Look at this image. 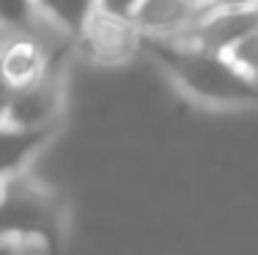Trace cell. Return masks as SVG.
<instances>
[{
    "label": "cell",
    "mask_w": 258,
    "mask_h": 255,
    "mask_svg": "<svg viewBox=\"0 0 258 255\" xmlns=\"http://www.w3.org/2000/svg\"><path fill=\"white\" fill-rule=\"evenodd\" d=\"M55 230V203L41 187L20 176L3 184L0 195V239L41 241Z\"/></svg>",
    "instance_id": "1"
},
{
    "label": "cell",
    "mask_w": 258,
    "mask_h": 255,
    "mask_svg": "<svg viewBox=\"0 0 258 255\" xmlns=\"http://www.w3.org/2000/svg\"><path fill=\"white\" fill-rule=\"evenodd\" d=\"M176 74L181 85L206 102H239L255 96L258 88L250 85L223 55H206L181 47V55L176 60Z\"/></svg>",
    "instance_id": "2"
},
{
    "label": "cell",
    "mask_w": 258,
    "mask_h": 255,
    "mask_svg": "<svg viewBox=\"0 0 258 255\" xmlns=\"http://www.w3.org/2000/svg\"><path fill=\"white\" fill-rule=\"evenodd\" d=\"M258 28V9L253 11H206L195 28L184 39H176V44L187 47L206 55H225L239 39L253 33Z\"/></svg>",
    "instance_id": "3"
},
{
    "label": "cell",
    "mask_w": 258,
    "mask_h": 255,
    "mask_svg": "<svg viewBox=\"0 0 258 255\" xmlns=\"http://www.w3.org/2000/svg\"><path fill=\"white\" fill-rule=\"evenodd\" d=\"M60 110H63V85L55 71H47L41 80L14 91V99L3 121L25 129H47L58 124Z\"/></svg>",
    "instance_id": "4"
},
{
    "label": "cell",
    "mask_w": 258,
    "mask_h": 255,
    "mask_svg": "<svg viewBox=\"0 0 258 255\" xmlns=\"http://www.w3.org/2000/svg\"><path fill=\"white\" fill-rule=\"evenodd\" d=\"M143 36L132 25V20H121V17H107L96 11L88 22H85L83 33L77 36V44L83 47L94 60L99 63H124L140 47Z\"/></svg>",
    "instance_id": "5"
},
{
    "label": "cell",
    "mask_w": 258,
    "mask_h": 255,
    "mask_svg": "<svg viewBox=\"0 0 258 255\" xmlns=\"http://www.w3.org/2000/svg\"><path fill=\"white\" fill-rule=\"evenodd\" d=\"M201 14L204 9H195L184 0H140L132 14V25L140 36L176 41L195 28Z\"/></svg>",
    "instance_id": "6"
},
{
    "label": "cell",
    "mask_w": 258,
    "mask_h": 255,
    "mask_svg": "<svg viewBox=\"0 0 258 255\" xmlns=\"http://www.w3.org/2000/svg\"><path fill=\"white\" fill-rule=\"evenodd\" d=\"M55 126L47 129H25L0 121V181H11L25 176L28 165L41 154V148L52 137Z\"/></svg>",
    "instance_id": "7"
},
{
    "label": "cell",
    "mask_w": 258,
    "mask_h": 255,
    "mask_svg": "<svg viewBox=\"0 0 258 255\" xmlns=\"http://www.w3.org/2000/svg\"><path fill=\"white\" fill-rule=\"evenodd\" d=\"M50 71L44 52L28 36H11L0 41V77L14 88L30 85Z\"/></svg>",
    "instance_id": "8"
},
{
    "label": "cell",
    "mask_w": 258,
    "mask_h": 255,
    "mask_svg": "<svg viewBox=\"0 0 258 255\" xmlns=\"http://www.w3.org/2000/svg\"><path fill=\"white\" fill-rule=\"evenodd\" d=\"M36 9L41 17H47L77 39L85 22L96 14V0H36Z\"/></svg>",
    "instance_id": "9"
},
{
    "label": "cell",
    "mask_w": 258,
    "mask_h": 255,
    "mask_svg": "<svg viewBox=\"0 0 258 255\" xmlns=\"http://www.w3.org/2000/svg\"><path fill=\"white\" fill-rule=\"evenodd\" d=\"M36 17H39L36 0H0V33H3V39L25 36L33 28Z\"/></svg>",
    "instance_id": "10"
},
{
    "label": "cell",
    "mask_w": 258,
    "mask_h": 255,
    "mask_svg": "<svg viewBox=\"0 0 258 255\" xmlns=\"http://www.w3.org/2000/svg\"><path fill=\"white\" fill-rule=\"evenodd\" d=\"M223 58L228 60L250 85L258 88V28L253 33H247L244 39H239Z\"/></svg>",
    "instance_id": "11"
},
{
    "label": "cell",
    "mask_w": 258,
    "mask_h": 255,
    "mask_svg": "<svg viewBox=\"0 0 258 255\" xmlns=\"http://www.w3.org/2000/svg\"><path fill=\"white\" fill-rule=\"evenodd\" d=\"M140 0H96V11L107 17H121V20H132L135 9Z\"/></svg>",
    "instance_id": "12"
},
{
    "label": "cell",
    "mask_w": 258,
    "mask_h": 255,
    "mask_svg": "<svg viewBox=\"0 0 258 255\" xmlns=\"http://www.w3.org/2000/svg\"><path fill=\"white\" fill-rule=\"evenodd\" d=\"M41 241H9L0 239V255H44Z\"/></svg>",
    "instance_id": "13"
},
{
    "label": "cell",
    "mask_w": 258,
    "mask_h": 255,
    "mask_svg": "<svg viewBox=\"0 0 258 255\" xmlns=\"http://www.w3.org/2000/svg\"><path fill=\"white\" fill-rule=\"evenodd\" d=\"M258 0H206V11H253Z\"/></svg>",
    "instance_id": "14"
},
{
    "label": "cell",
    "mask_w": 258,
    "mask_h": 255,
    "mask_svg": "<svg viewBox=\"0 0 258 255\" xmlns=\"http://www.w3.org/2000/svg\"><path fill=\"white\" fill-rule=\"evenodd\" d=\"M14 85L11 82H6L3 77H0V121L6 118V113H9V107H11V99H14Z\"/></svg>",
    "instance_id": "15"
},
{
    "label": "cell",
    "mask_w": 258,
    "mask_h": 255,
    "mask_svg": "<svg viewBox=\"0 0 258 255\" xmlns=\"http://www.w3.org/2000/svg\"><path fill=\"white\" fill-rule=\"evenodd\" d=\"M184 3L195 6V9H206V0H184Z\"/></svg>",
    "instance_id": "16"
},
{
    "label": "cell",
    "mask_w": 258,
    "mask_h": 255,
    "mask_svg": "<svg viewBox=\"0 0 258 255\" xmlns=\"http://www.w3.org/2000/svg\"><path fill=\"white\" fill-rule=\"evenodd\" d=\"M0 195H3V181H0Z\"/></svg>",
    "instance_id": "17"
},
{
    "label": "cell",
    "mask_w": 258,
    "mask_h": 255,
    "mask_svg": "<svg viewBox=\"0 0 258 255\" xmlns=\"http://www.w3.org/2000/svg\"><path fill=\"white\" fill-rule=\"evenodd\" d=\"M0 41H3V33H0Z\"/></svg>",
    "instance_id": "18"
}]
</instances>
